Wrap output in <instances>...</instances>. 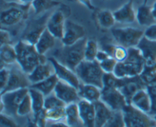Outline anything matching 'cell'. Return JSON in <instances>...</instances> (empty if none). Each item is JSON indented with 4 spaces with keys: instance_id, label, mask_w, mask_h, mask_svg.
<instances>
[{
    "instance_id": "52a82bcc",
    "label": "cell",
    "mask_w": 156,
    "mask_h": 127,
    "mask_svg": "<svg viewBox=\"0 0 156 127\" xmlns=\"http://www.w3.org/2000/svg\"><path fill=\"white\" fill-rule=\"evenodd\" d=\"M126 127H156L152 116L142 112L131 104H127L122 111Z\"/></svg>"
},
{
    "instance_id": "f1b7e54d",
    "label": "cell",
    "mask_w": 156,
    "mask_h": 127,
    "mask_svg": "<svg viewBox=\"0 0 156 127\" xmlns=\"http://www.w3.org/2000/svg\"><path fill=\"white\" fill-rule=\"evenodd\" d=\"M29 95L31 99L32 114L34 115L44 109L46 96H44L41 91L33 88H29Z\"/></svg>"
},
{
    "instance_id": "816d5d0a",
    "label": "cell",
    "mask_w": 156,
    "mask_h": 127,
    "mask_svg": "<svg viewBox=\"0 0 156 127\" xmlns=\"http://www.w3.org/2000/svg\"><path fill=\"white\" fill-rule=\"evenodd\" d=\"M20 4L25 5H30L33 2L34 0H18Z\"/></svg>"
},
{
    "instance_id": "7402d4cb",
    "label": "cell",
    "mask_w": 156,
    "mask_h": 127,
    "mask_svg": "<svg viewBox=\"0 0 156 127\" xmlns=\"http://www.w3.org/2000/svg\"><path fill=\"white\" fill-rule=\"evenodd\" d=\"M78 90L80 99H83L93 104L101 100V88L99 87L89 84L81 83Z\"/></svg>"
},
{
    "instance_id": "f907efd6",
    "label": "cell",
    "mask_w": 156,
    "mask_h": 127,
    "mask_svg": "<svg viewBox=\"0 0 156 127\" xmlns=\"http://www.w3.org/2000/svg\"><path fill=\"white\" fill-rule=\"evenodd\" d=\"M27 127H40V126L34 120H30L29 119L28 122H27Z\"/></svg>"
},
{
    "instance_id": "7c38bea8",
    "label": "cell",
    "mask_w": 156,
    "mask_h": 127,
    "mask_svg": "<svg viewBox=\"0 0 156 127\" xmlns=\"http://www.w3.org/2000/svg\"><path fill=\"white\" fill-rule=\"evenodd\" d=\"M48 60L51 62L52 65L54 67L55 74L56 75L59 80L62 81L66 83L69 84V85H73L75 88L79 89L82 82H81L80 79H79L77 74L74 70L71 69L64 64L61 63L55 57H50Z\"/></svg>"
},
{
    "instance_id": "6da1fadb",
    "label": "cell",
    "mask_w": 156,
    "mask_h": 127,
    "mask_svg": "<svg viewBox=\"0 0 156 127\" xmlns=\"http://www.w3.org/2000/svg\"><path fill=\"white\" fill-rule=\"evenodd\" d=\"M15 47L17 51V64L26 74H30L39 64L47 62L45 56L38 53L34 44L21 40Z\"/></svg>"
},
{
    "instance_id": "f546056e",
    "label": "cell",
    "mask_w": 156,
    "mask_h": 127,
    "mask_svg": "<svg viewBox=\"0 0 156 127\" xmlns=\"http://www.w3.org/2000/svg\"><path fill=\"white\" fill-rule=\"evenodd\" d=\"M97 21L99 26L104 29H110L117 22L114 12L108 9H102L97 14Z\"/></svg>"
},
{
    "instance_id": "d4e9b609",
    "label": "cell",
    "mask_w": 156,
    "mask_h": 127,
    "mask_svg": "<svg viewBox=\"0 0 156 127\" xmlns=\"http://www.w3.org/2000/svg\"><path fill=\"white\" fill-rule=\"evenodd\" d=\"M136 18L138 24L143 27H148L156 23L152 14V6H149L146 4L142 5L137 8Z\"/></svg>"
},
{
    "instance_id": "e0dca14e",
    "label": "cell",
    "mask_w": 156,
    "mask_h": 127,
    "mask_svg": "<svg viewBox=\"0 0 156 127\" xmlns=\"http://www.w3.org/2000/svg\"><path fill=\"white\" fill-rule=\"evenodd\" d=\"M137 47L144 58L146 66H156V41L144 36Z\"/></svg>"
},
{
    "instance_id": "30bf717a",
    "label": "cell",
    "mask_w": 156,
    "mask_h": 127,
    "mask_svg": "<svg viewBox=\"0 0 156 127\" xmlns=\"http://www.w3.org/2000/svg\"><path fill=\"white\" fill-rule=\"evenodd\" d=\"M27 6L28 5L22 4L11 5L2 11L0 17L2 25L10 27L21 22L25 18Z\"/></svg>"
},
{
    "instance_id": "4316f807",
    "label": "cell",
    "mask_w": 156,
    "mask_h": 127,
    "mask_svg": "<svg viewBox=\"0 0 156 127\" xmlns=\"http://www.w3.org/2000/svg\"><path fill=\"white\" fill-rule=\"evenodd\" d=\"M0 58L2 65H11L17 64V51L12 44L2 45L0 48Z\"/></svg>"
},
{
    "instance_id": "f35d334b",
    "label": "cell",
    "mask_w": 156,
    "mask_h": 127,
    "mask_svg": "<svg viewBox=\"0 0 156 127\" xmlns=\"http://www.w3.org/2000/svg\"><path fill=\"white\" fill-rule=\"evenodd\" d=\"M103 127H126L122 111H116L113 113L108 123Z\"/></svg>"
},
{
    "instance_id": "681fc988",
    "label": "cell",
    "mask_w": 156,
    "mask_h": 127,
    "mask_svg": "<svg viewBox=\"0 0 156 127\" xmlns=\"http://www.w3.org/2000/svg\"><path fill=\"white\" fill-rule=\"evenodd\" d=\"M50 127H71L69 125L66 123L65 120H62V121H57V122H53L50 124Z\"/></svg>"
},
{
    "instance_id": "ba28073f",
    "label": "cell",
    "mask_w": 156,
    "mask_h": 127,
    "mask_svg": "<svg viewBox=\"0 0 156 127\" xmlns=\"http://www.w3.org/2000/svg\"><path fill=\"white\" fill-rule=\"evenodd\" d=\"M101 101L114 112L122 111L129 104L126 97L118 88H102Z\"/></svg>"
},
{
    "instance_id": "b9f144b4",
    "label": "cell",
    "mask_w": 156,
    "mask_h": 127,
    "mask_svg": "<svg viewBox=\"0 0 156 127\" xmlns=\"http://www.w3.org/2000/svg\"><path fill=\"white\" fill-rule=\"evenodd\" d=\"M33 120L39 125L40 127H46L47 121H48L47 118V110L44 108L39 113L33 115Z\"/></svg>"
},
{
    "instance_id": "9c48e42d",
    "label": "cell",
    "mask_w": 156,
    "mask_h": 127,
    "mask_svg": "<svg viewBox=\"0 0 156 127\" xmlns=\"http://www.w3.org/2000/svg\"><path fill=\"white\" fill-rule=\"evenodd\" d=\"M30 85H31V83L28 79V75L26 74L17 64L16 66L10 68V76H9V82L5 89L1 91V94L8 91L30 88Z\"/></svg>"
},
{
    "instance_id": "4fadbf2b",
    "label": "cell",
    "mask_w": 156,
    "mask_h": 127,
    "mask_svg": "<svg viewBox=\"0 0 156 127\" xmlns=\"http://www.w3.org/2000/svg\"><path fill=\"white\" fill-rule=\"evenodd\" d=\"M49 16L44 15L37 19L30 21L24 30L21 40L31 44H36L43 32L47 28V21Z\"/></svg>"
},
{
    "instance_id": "8fae6325",
    "label": "cell",
    "mask_w": 156,
    "mask_h": 127,
    "mask_svg": "<svg viewBox=\"0 0 156 127\" xmlns=\"http://www.w3.org/2000/svg\"><path fill=\"white\" fill-rule=\"evenodd\" d=\"M86 31L81 24L67 19L66 21L63 36L61 41L63 46H71L85 38Z\"/></svg>"
},
{
    "instance_id": "44dd1931",
    "label": "cell",
    "mask_w": 156,
    "mask_h": 127,
    "mask_svg": "<svg viewBox=\"0 0 156 127\" xmlns=\"http://www.w3.org/2000/svg\"><path fill=\"white\" fill-rule=\"evenodd\" d=\"M53 74H55L54 67L48 60L44 63L37 65L33 71L28 74V79L32 85L41 82Z\"/></svg>"
},
{
    "instance_id": "f5cc1de1",
    "label": "cell",
    "mask_w": 156,
    "mask_h": 127,
    "mask_svg": "<svg viewBox=\"0 0 156 127\" xmlns=\"http://www.w3.org/2000/svg\"><path fill=\"white\" fill-rule=\"evenodd\" d=\"M152 14H153L154 18H155V19L156 21V0L155 1V2L153 3V5H152Z\"/></svg>"
},
{
    "instance_id": "db71d44e",
    "label": "cell",
    "mask_w": 156,
    "mask_h": 127,
    "mask_svg": "<svg viewBox=\"0 0 156 127\" xmlns=\"http://www.w3.org/2000/svg\"><path fill=\"white\" fill-rule=\"evenodd\" d=\"M152 117H153L154 120H155V123H156V114H154V115L152 116Z\"/></svg>"
},
{
    "instance_id": "74e56055",
    "label": "cell",
    "mask_w": 156,
    "mask_h": 127,
    "mask_svg": "<svg viewBox=\"0 0 156 127\" xmlns=\"http://www.w3.org/2000/svg\"><path fill=\"white\" fill-rule=\"evenodd\" d=\"M32 113V103L29 93L27 96L24 98V100L20 104L19 107L17 111V116L20 117H24L27 116Z\"/></svg>"
},
{
    "instance_id": "8992f818",
    "label": "cell",
    "mask_w": 156,
    "mask_h": 127,
    "mask_svg": "<svg viewBox=\"0 0 156 127\" xmlns=\"http://www.w3.org/2000/svg\"><path fill=\"white\" fill-rule=\"evenodd\" d=\"M29 88L8 91L1 94L0 113L13 117L17 116V111L24 97L28 94Z\"/></svg>"
},
{
    "instance_id": "ee69618b",
    "label": "cell",
    "mask_w": 156,
    "mask_h": 127,
    "mask_svg": "<svg viewBox=\"0 0 156 127\" xmlns=\"http://www.w3.org/2000/svg\"><path fill=\"white\" fill-rule=\"evenodd\" d=\"M148 92L150 95L151 99H152V111L150 112V115L153 116L156 114V84L151 86L146 87Z\"/></svg>"
},
{
    "instance_id": "7a4b0ae2",
    "label": "cell",
    "mask_w": 156,
    "mask_h": 127,
    "mask_svg": "<svg viewBox=\"0 0 156 127\" xmlns=\"http://www.w3.org/2000/svg\"><path fill=\"white\" fill-rule=\"evenodd\" d=\"M145 60L138 47L128 49L126 60L117 62L114 74L119 79H126L140 76L145 68Z\"/></svg>"
},
{
    "instance_id": "d590c367",
    "label": "cell",
    "mask_w": 156,
    "mask_h": 127,
    "mask_svg": "<svg viewBox=\"0 0 156 127\" xmlns=\"http://www.w3.org/2000/svg\"><path fill=\"white\" fill-rule=\"evenodd\" d=\"M66 104L62 101H61L54 92L45 97V101H44V108L46 110H51L54 108H61V107H66Z\"/></svg>"
},
{
    "instance_id": "603a6c76",
    "label": "cell",
    "mask_w": 156,
    "mask_h": 127,
    "mask_svg": "<svg viewBox=\"0 0 156 127\" xmlns=\"http://www.w3.org/2000/svg\"><path fill=\"white\" fill-rule=\"evenodd\" d=\"M94 105L95 110V127H103L112 117L114 111L101 100L94 103Z\"/></svg>"
},
{
    "instance_id": "8d00e7d4",
    "label": "cell",
    "mask_w": 156,
    "mask_h": 127,
    "mask_svg": "<svg viewBox=\"0 0 156 127\" xmlns=\"http://www.w3.org/2000/svg\"><path fill=\"white\" fill-rule=\"evenodd\" d=\"M66 107L54 108L51 110H47V118L48 121L57 122L65 120L66 117Z\"/></svg>"
},
{
    "instance_id": "7dc6e473",
    "label": "cell",
    "mask_w": 156,
    "mask_h": 127,
    "mask_svg": "<svg viewBox=\"0 0 156 127\" xmlns=\"http://www.w3.org/2000/svg\"><path fill=\"white\" fill-rule=\"evenodd\" d=\"M111 57V55L108 53L107 51H105V50H99L98 52L97 53V56H96V59L95 60L97 61L98 62H101L103 61H105V59H108V58Z\"/></svg>"
},
{
    "instance_id": "5b68a950",
    "label": "cell",
    "mask_w": 156,
    "mask_h": 127,
    "mask_svg": "<svg viewBox=\"0 0 156 127\" xmlns=\"http://www.w3.org/2000/svg\"><path fill=\"white\" fill-rule=\"evenodd\" d=\"M111 34L117 44L129 49L138 46L145 36V30L133 27H117L112 29Z\"/></svg>"
},
{
    "instance_id": "cb8c5ba5",
    "label": "cell",
    "mask_w": 156,
    "mask_h": 127,
    "mask_svg": "<svg viewBox=\"0 0 156 127\" xmlns=\"http://www.w3.org/2000/svg\"><path fill=\"white\" fill-rule=\"evenodd\" d=\"M56 40L57 39L46 28L34 44L35 47L40 54L45 56L46 53L55 46Z\"/></svg>"
},
{
    "instance_id": "ab89813d",
    "label": "cell",
    "mask_w": 156,
    "mask_h": 127,
    "mask_svg": "<svg viewBox=\"0 0 156 127\" xmlns=\"http://www.w3.org/2000/svg\"><path fill=\"white\" fill-rule=\"evenodd\" d=\"M117 61L114 58L110 57L105 59L103 62H100V66L105 73H113L117 64Z\"/></svg>"
},
{
    "instance_id": "83f0119b",
    "label": "cell",
    "mask_w": 156,
    "mask_h": 127,
    "mask_svg": "<svg viewBox=\"0 0 156 127\" xmlns=\"http://www.w3.org/2000/svg\"><path fill=\"white\" fill-rule=\"evenodd\" d=\"M65 121L71 127H75L81 120L78 103H72L66 105Z\"/></svg>"
},
{
    "instance_id": "2e32d148",
    "label": "cell",
    "mask_w": 156,
    "mask_h": 127,
    "mask_svg": "<svg viewBox=\"0 0 156 127\" xmlns=\"http://www.w3.org/2000/svg\"><path fill=\"white\" fill-rule=\"evenodd\" d=\"M143 88H146V87L139 76L136 77L122 79V83L119 90L126 97L128 104H129L132 97Z\"/></svg>"
},
{
    "instance_id": "836d02e7",
    "label": "cell",
    "mask_w": 156,
    "mask_h": 127,
    "mask_svg": "<svg viewBox=\"0 0 156 127\" xmlns=\"http://www.w3.org/2000/svg\"><path fill=\"white\" fill-rule=\"evenodd\" d=\"M98 45L97 41L93 39L87 40L86 46L85 50V60L94 61L96 59V56L98 52Z\"/></svg>"
},
{
    "instance_id": "60d3db41",
    "label": "cell",
    "mask_w": 156,
    "mask_h": 127,
    "mask_svg": "<svg viewBox=\"0 0 156 127\" xmlns=\"http://www.w3.org/2000/svg\"><path fill=\"white\" fill-rule=\"evenodd\" d=\"M9 76H10V69H8L6 65H2L1 70H0V88H1V91L5 89V88L7 85L9 79Z\"/></svg>"
},
{
    "instance_id": "d6986e66",
    "label": "cell",
    "mask_w": 156,
    "mask_h": 127,
    "mask_svg": "<svg viewBox=\"0 0 156 127\" xmlns=\"http://www.w3.org/2000/svg\"><path fill=\"white\" fill-rule=\"evenodd\" d=\"M114 12V18L117 22L121 24H131L136 21V11L133 6V0H129L127 2L115 10Z\"/></svg>"
},
{
    "instance_id": "c3c4849f",
    "label": "cell",
    "mask_w": 156,
    "mask_h": 127,
    "mask_svg": "<svg viewBox=\"0 0 156 127\" xmlns=\"http://www.w3.org/2000/svg\"><path fill=\"white\" fill-rule=\"evenodd\" d=\"M78 1L90 10H94V5L91 2V0H78Z\"/></svg>"
},
{
    "instance_id": "3957f363",
    "label": "cell",
    "mask_w": 156,
    "mask_h": 127,
    "mask_svg": "<svg viewBox=\"0 0 156 127\" xmlns=\"http://www.w3.org/2000/svg\"><path fill=\"white\" fill-rule=\"evenodd\" d=\"M81 82L103 88V77L105 72L97 61L84 60L75 70Z\"/></svg>"
},
{
    "instance_id": "bcb514c9",
    "label": "cell",
    "mask_w": 156,
    "mask_h": 127,
    "mask_svg": "<svg viewBox=\"0 0 156 127\" xmlns=\"http://www.w3.org/2000/svg\"><path fill=\"white\" fill-rule=\"evenodd\" d=\"M0 37H1V46L5 44H11L12 42V38L11 35L6 30L2 29L0 31Z\"/></svg>"
},
{
    "instance_id": "ac0fdd59",
    "label": "cell",
    "mask_w": 156,
    "mask_h": 127,
    "mask_svg": "<svg viewBox=\"0 0 156 127\" xmlns=\"http://www.w3.org/2000/svg\"><path fill=\"white\" fill-rule=\"evenodd\" d=\"M81 121L84 127H95V110L93 103L80 99L78 102Z\"/></svg>"
},
{
    "instance_id": "d6a6232c",
    "label": "cell",
    "mask_w": 156,
    "mask_h": 127,
    "mask_svg": "<svg viewBox=\"0 0 156 127\" xmlns=\"http://www.w3.org/2000/svg\"><path fill=\"white\" fill-rule=\"evenodd\" d=\"M146 87L151 86L156 84V66H146L140 76Z\"/></svg>"
},
{
    "instance_id": "1f68e13d",
    "label": "cell",
    "mask_w": 156,
    "mask_h": 127,
    "mask_svg": "<svg viewBox=\"0 0 156 127\" xmlns=\"http://www.w3.org/2000/svg\"><path fill=\"white\" fill-rule=\"evenodd\" d=\"M108 52L111 57L114 58L118 62L126 60L128 56V49L121 45H106L103 48Z\"/></svg>"
},
{
    "instance_id": "f6af8a7d",
    "label": "cell",
    "mask_w": 156,
    "mask_h": 127,
    "mask_svg": "<svg viewBox=\"0 0 156 127\" xmlns=\"http://www.w3.org/2000/svg\"><path fill=\"white\" fill-rule=\"evenodd\" d=\"M145 36L149 39L156 41V23L146 27L145 30Z\"/></svg>"
},
{
    "instance_id": "484cf974",
    "label": "cell",
    "mask_w": 156,
    "mask_h": 127,
    "mask_svg": "<svg viewBox=\"0 0 156 127\" xmlns=\"http://www.w3.org/2000/svg\"><path fill=\"white\" fill-rule=\"evenodd\" d=\"M59 81V79H58L56 75L53 74L51 76L47 78V79L41 81V82L32 84L30 88L37 89V91H41L44 96H47L54 92V90Z\"/></svg>"
},
{
    "instance_id": "7bdbcfd3",
    "label": "cell",
    "mask_w": 156,
    "mask_h": 127,
    "mask_svg": "<svg viewBox=\"0 0 156 127\" xmlns=\"http://www.w3.org/2000/svg\"><path fill=\"white\" fill-rule=\"evenodd\" d=\"M1 127H21L11 116L1 114Z\"/></svg>"
},
{
    "instance_id": "9a60e30c",
    "label": "cell",
    "mask_w": 156,
    "mask_h": 127,
    "mask_svg": "<svg viewBox=\"0 0 156 127\" xmlns=\"http://www.w3.org/2000/svg\"><path fill=\"white\" fill-rule=\"evenodd\" d=\"M54 94L66 104L78 103L80 100L79 90L68 83L59 81L54 90Z\"/></svg>"
},
{
    "instance_id": "4dcf8cb0",
    "label": "cell",
    "mask_w": 156,
    "mask_h": 127,
    "mask_svg": "<svg viewBox=\"0 0 156 127\" xmlns=\"http://www.w3.org/2000/svg\"><path fill=\"white\" fill-rule=\"evenodd\" d=\"M61 4L59 0H34L31 3V7L33 8L35 14L44 13L50 10L53 8L56 7Z\"/></svg>"
},
{
    "instance_id": "e575fe53",
    "label": "cell",
    "mask_w": 156,
    "mask_h": 127,
    "mask_svg": "<svg viewBox=\"0 0 156 127\" xmlns=\"http://www.w3.org/2000/svg\"><path fill=\"white\" fill-rule=\"evenodd\" d=\"M122 83V79L117 78L114 73H105L103 77V88H118Z\"/></svg>"
},
{
    "instance_id": "ffe728a7",
    "label": "cell",
    "mask_w": 156,
    "mask_h": 127,
    "mask_svg": "<svg viewBox=\"0 0 156 127\" xmlns=\"http://www.w3.org/2000/svg\"><path fill=\"white\" fill-rule=\"evenodd\" d=\"M129 104H131L142 112L150 114L152 111V99L146 88L139 91L131 99Z\"/></svg>"
},
{
    "instance_id": "5bb4252c",
    "label": "cell",
    "mask_w": 156,
    "mask_h": 127,
    "mask_svg": "<svg viewBox=\"0 0 156 127\" xmlns=\"http://www.w3.org/2000/svg\"><path fill=\"white\" fill-rule=\"evenodd\" d=\"M66 21V19L62 11H55L47 19V29L56 39L61 41L63 36Z\"/></svg>"
},
{
    "instance_id": "277c9868",
    "label": "cell",
    "mask_w": 156,
    "mask_h": 127,
    "mask_svg": "<svg viewBox=\"0 0 156 127\" xmlns=\"http://www.w3.org/2000/svg\"><path fill=\"white\" fill-rule=\"evenodd\" d=\"M87 40L85 37L73 45L63 46V49L60 53L61 59L58 60L75 71L78 65L85 60Z\"/></svg>"
}]
</instances>
